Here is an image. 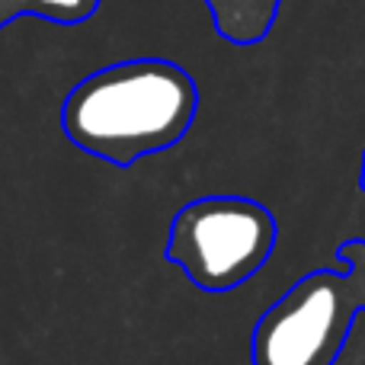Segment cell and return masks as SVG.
<instances>
[{
    "label": "cell",
    "instance_id": "1",
    "mask_svg": "<svg viewBox=\"0 0 365 365\" xmlns=\"http://www.w3.org/2000/svg\"><path fill=\"white\" fill-rule=\"evenodd\" d=\"M195 83L170 61H128L87 77L64 106V128L90 154L132 164L182 138Z\"/></svg>",
    "mask_w": 365,
    "mask_h": 365
},
{
    "label": "cell",
    "instance_id": "2",
    "mask_svg": "<svg viewBox=\"0 0 365 365\" xmlns=\"http://www.w3.org/2000/svg\"><path fill=\"white\" fill-rule=\"evenodd\" d=\"M272 244L276 221L263 205L240 195H208L177 215L167 257L199 289L227 292L269 259Z\"/></svg>",
    "mask_w": 365,
    "mask_h": 365
},
{
    "label": "cell",
    "instance_id": "3",
    "mask_svg": "<svg viewBox=\"0 0 365 365\" xmlns=\"http://www.w3.org/2000/svg\"><path fill=\"white\" fill-rule=\"evenodd\" d=\"M356 311L343 272H311L259 317L253 365H334Z\"/></svg>",
    "mask_w": 365,
    "mask_h": 365
},
{
    "label": "cell",
    "instance_id": "4",
    "mask_svg": "<svg viewBox=\"0 0 365 365\" xmlns=\"http://www.w3.org/2000/svg\"><path fill=\"white\" fill-rule=\"evenodd\" d=\"M208 4H212L215 26L221 29V36L247 45L266 32L279 0H208Z\"/></svg>",
    "mask_w": 365,
    "mask_h": 365
},
{
    "label": "cell",
    "instance_id": "5",
    "mask_svg": "<svg viewBox=\"0 0 365 365\" xmlns=\"http://www.w3.org/2000/svg\"><path fill=\"white\" fill-rule=\"evenodd\" d=\"M343 259L349 263V272L343 276L349 285V295H353L356 308H365V240L343 247Z\"/></svg>",
    "mask_w": 365,
    "mask_h": 365
},
{
    "label": "cell",
    "instance_id": "6",
    "mask_svg": "<svg viewBox=\"0 0 365 365\" xmlns=\"http://www.w3.org/2000/svg\"><path fill=\"white\" fill-rule=\"evenodd\" d=\"M36 4L61 19H81L93 10V0H36Z\"/></svg>",
    "mask_w": 365,
    "mask_h": 365
}]
</instances>
